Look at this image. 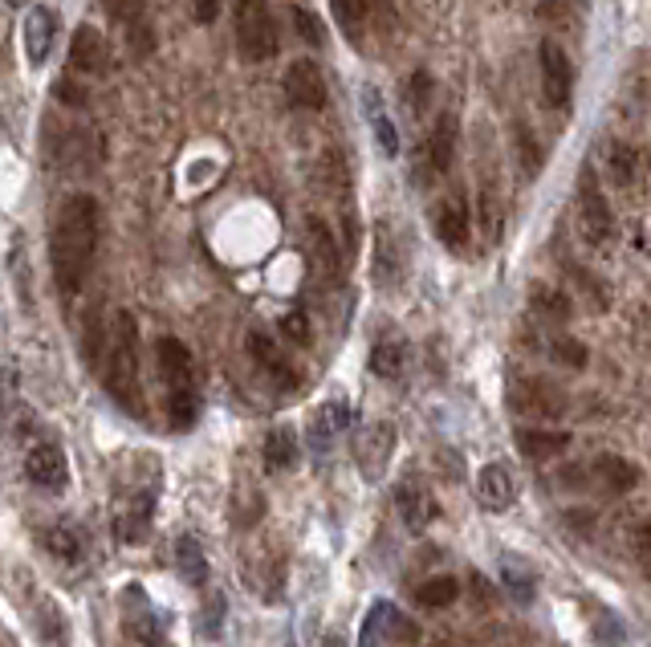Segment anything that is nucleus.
I'll use <instances>...</instances> for the list:
<instances>
[{
  "instance_id": "obj_1",
  "label": "nucleus",
  "mask_w": 651,
  "mask_h": 647,
  "mask_svg": "<svg viewBox=\"0 0 651 647\" xmlns=\"http://www.w3.org/2000/svg\"><path fill=\"white\" fill-rule=\"evenodd\" d=\"M98 233H102V213H98L95 196H70L58 208L53 233H49V265H53V282L61 297H78L82 285L90 282L98 257Z\"/></svg>"
},
{
  "instance_id": "obj_2",
  "label": "nucleus",
  "mask_w": 651,
  "mask_h": 647,
  "mask_svg": "<svg viewBox=\"0 0 651 647\" xmlns=\"http://www.w3.org/2000/svg\"><path fill=\"white\" fill-rule=\"evenodd\" d=\"M102 388L122 412L142 415V383H139V322L130 310H115L107 330V354H102Z\"/></svg>"
},
{
  "instance_id": "obj_3",
  "label": "nucleus",
  "mask_w": 651,
  "mask_h": 647,
  "mask_svg": "<svg viewBox=\"0 0 651 647\" xmlns=\"http://www.w3.org/2000/svg\"><path fill=\"white\" fill-rule=\"evenodd\" d=\"M155 359H159V375H164V412L176 432H188L200 420V395H196V366L191 351L179 339L164 334L155 342Z\"/></svg>"
},
{
  "instance_id": "obj_4",
  "label": "nucleus",
  "mask_w": 651,
  "mask_h": 647,
  "mask_svg": "<svg viewBox=\"0 0 651 647\" xmlns=\"http://www.w3.org/2000/svg\"><path fill=\"white\" fill-rule=\"evenodd\" d=\"M237 49L245 61H269L282 49L269 0H237Z\"/></svg>"
},
{
  "instance_id": "obj_5",
  "label": "nucleus",
  "mask_w": 651,
  "mask_h": 647,
  "mask_svg": "<svg viewBox=\"0 0 651 647\" xmlns=\"http://www.w3.org/2000/svg\"><path fill=\"white\" fill-rule=\"evenodd\" d=\"M122 644L127 647H171L167 644V619L159 615L147 590L130 582L122 590Z\"/></svg>"
},
{
  "instance_id": "obj_6",
  "label": "nucleus",
  "mask_w": 651,
  "mask_h": 647,
  "mask_svg": "<svg viewBox=\"0 0 651 647\" xmlns=\"http://www.w3.org/2000/svg\"><path fill=\"white\" fill-rule=\"evenodd\" d=\"M395 444H400V432L387 424V420H375V424L358 428L355 435V464L363 472V481H383L387 477V464L395 457Z\"/></svg>"
},
{
  "instance_id": "obj_7",
  "label": "nucleus",
  "mask_w": 651,
  "mask_h": 647,
  "mask_svg": "<svg viewBox=\"0 0 651 647\" xmlns=\"http://www.w3.org/2000/svg\"><path fill=\"white\" fill-rule=\"evenodd\" d=\"M420 639V627L391 602H375L371 615L363 619V631H358V647H383V644H415Z\"/></svg>"
},
{
  "instance_id": "obj_8",
  "label": "nucleus",
  "mask_w": 651,
  "mask_h": 647,
  "mask_svg": "<svg viewBox=\"0 0 651 647\" xmlns=\"http://www.w3.org/2000/svg\"><path fill=\"white\" fill-rule=\"evenodd\" d=\"M537 61H542V95H545V107L566 110L570 107V95H574V66H570L566 49L545 37L542 46H537Z\"/></svg>"
},
{
  "instance_id": "obj_9",
  "label": "nucleus",
  "mask_w": 651,
  "mask_h": 647,
  "mask_svg": "<svg viewBox=\"0 0 651 647\" xmlns=\"http://www.w3.org/2000/svg\"><path fill=\"white\" fill-rule=\"evenodd\" d=\"M452 159H456V115H440L436 127H432V135L424 139V147H420V171H415V179L420 184H432V179L448 176Z\"/></svg>"
},
{
  "instance_id": "obj_10",
  "label": "nucleus",
  "mask_w": 651,
  "mask_h": 647,
  "mask_svg": "<svg viewBox=\"0 0 651 647\" xmlns=\"http://www.w3.org/2000/svg\"><path fill=\"white\" fill-rule=\"evenodd\" d=\"M282 90L289 98V107L297 110H322L326 107V78H322L318 61L309 58H297L285 66V78H282Z\"/></svg>"
},
{
  "instance_id": "obj_11",
  "label": "nucleus",
  "mask_w": 651,
  "mask_h": 647,
  "mask_svg": "<svg viewBox=\"0 0 651 647\" xmlns=\"http://www.w3.org/2000/svg\"><path fill=\"white\" fill-rule=\"evenodd\" d=\"M245 346H249L253 363H257L260 371H265V375H269L282 391H294L297 383H302V371H297V363L282 351V342L273 339L269 330H253Z\"/></svg>"
},
{
  "instance_id": "obj_12",
  "label": "nucleus",
  "mask_w": 651,
  "mask_h": 647,
  "mask_svg": "<svg viewBox=\"0 0 651 647\" xmlns=\"http://www.w3.org/2000/svg\"><path fill=\"white\" fill-rule=\"evenodd\" d=\"M151 521H155V489H135L127 493V501L115 513V538L122 546H142L151 538Z\"/></svg>"
},
{
  "instance_id": "obj_13",
  "label": "nucleus",
  "mask_w": 651,
  "mask_h": 647,
  "mask_svg": "<svg viewBox=\"0 0 651 647\" xmlns=\"http://www.w3.org/2000/svg\"><path fill=\"white\" fill-rule=\"evenodd\" d=\"M579 213H582V233L591 245H606L615 236V216H611V204L603 200V192L594 184L591 171H582L579 184Z\"/></svg>"
},
{
  "instance_id": "obj_14",
  "label": "nucleus",
  "mask_w": 651,
  "mask_h": 647,
  "mask_svg": "<svg viewBox=\"0 0 651 647\" xmlns=\"http://www.w3.org/2000/svg\"><path fill=\"white\" fill-rule=\"evenodd\" d=\"M24 477L46 493H61L70 484V460L58 444H33L24 457Z\"/></svg>"
},
{
  "instance_id": "obj_15",
  "label": "nucleus",
  "mask_w": 651,
  "mask_h": 647,
  "mask_svg": "<svg viewBox=\"0 0 651 647\" xmlns=\"http://www.w3.org/2000/svg\"><path fill=\"white\" fill-rule=\"evenodd\" d=\"M53 41H58V12L37 4V9L24 12V58L29 66H46L49 53H53Z\"/></svg>"
},
{
  "instance_id": "obj_16",
  "label": "nucleus",
  "mask_w": 651,
  "mask_h": 647,
  "mask_svg": "<svg viewBox=\"0 0 651 647\" xmlns=\"http://www.w3.org/2000/svg\"><path fill=\"white\" fill-rule=\"evenodd\" d=\"M346 424H351V408H346V400L322 403L318 412L309 415V428H306V440H309V448H314V457H326V452L334 448V440L343 435Z\"/></svg>"
},
{
  "instance_id": "obj_17",
  "label": "nucleus",
  "mask_w": 651,
  "mask_h": 647,
  "mask_svg": "<svg viewBox=\"0 0 651 647\" xmlns=\"http://www.w3.org/2000/svg\"><path fill=\"white\" fill-rule=\"evenodd\" d=\"M70 70L73 73H107L110 70V46L95 24H78L70 41Z\"/></svg>"
},
{
  "instance_id": "obj_18",
  "label": "nucleus",
  "mask_w": 651,
  "mask_h": 647,
  "mask_svg": "<svg viewBox=\"0 0 651 647\" xmlns=\"http://www.w3.org/2000/svg\"><path fill=\"white\" fill-rule=\"evenodd\" d=\"M375 9H379V0H331V12L334 21H338V29H343V37L351 41V46H363V37H367V29L375 24Z\"/></svg>"
},
{
  "instance_id": "obj_19",
  "label": "nucleus",
  "mask_w": 651,
  "mask_h": 647,
  "mask_svg": "<svg viewBox=\"0 0 651 647\" xmlns=\"http://www.w3.org/2000/svg\"><path fill=\"white\" fill-rule=\"evenodd\" d=\"M436 236L452 253L468 245V204H464V196H444L436 204Z\"/></svg>"
},
{
  "instance_id": "obj_20",
  "label": "nucleus",
  "mask_w": 651,
  "mask_h": 647,
  "mask_svg": "<svg viewBox=\"0 0 651 647\" xmlns=\"http://www.w3.org/2000/svg\"><path fill=\"white\" fill-rule=\"evenodd\" d=\"M306 241H309V253H314V265H318L322 273L338 277V273H343V248H338V241H334L331 224L322 220V216H309Z\"/></svg>"
},
{
  "instance_id": "obj_21",
  "label": "nucleus",
  "mask_w": 651,
  "mask_h": 647,
  "mask_svg": "<svg viewBox=\"0 0 651 647\" xmlns=\"http://www.w3.org/2000/svg\"><path fill=\"white\" fill-rule=\"evenodd\" d=\"M521 395H513V408H521V412L530 415H542V420H554V415H562V408H566V400H562V391L550 388L545 379H525V388H517Z\"/></svg>"
},
{
  "instance_id": "obj_22",
  "label": "nucleus",
  "mask_w": 651,
  "mask_h": 647,
  "mask_svg": "<svg viewBox=\"0 0 651 647\" xmlns=\"http://www.w3.org/2000/svg\"><path fill=\"white\" fill-rule=\"evenodd\" d=\"M395 506H400V518H403V526H407V530H424L427 521L440 513L436 497L427 493L424 484H415V481H403V489L395 493Z\"/></svg>"
},
{
  "instance_id": "obj_23",
  "label": "nucleus",
  "mask_w": 651,
  "mask_h": 647,
  "mask_svg": "<svg viewBox=\"0 0 651 647\" xmlns=\"http://www.w3.org/2000/svg\"><path fill=\"white\" fill-rule=\"evenodd\" d=\"M476 493H481V506L493 509V513H505V509L513 506V497H517V489H513V477L501 464H485L481 469V477H476Z\"/></svg>"
},
{
  "instance_id": "obj_24",
  "label": "nucleus",
  "mask_w": 651,
  "mask_h": 647,
  "mask_svg": "<svg viewBox=\"0 0 651 647\" xmlns=\"http://www.w3.org/2000/svg\"><path fill=\"white\" fill-rule=\"evenodd\" d=\"M363 110H367V122H371V130H375V143H379V151L387 155V159H395V155H400V130H395L391 115L383 110L379 90H375V86H367V90H363Z\"/></svg>"
},
{
  "instance_id": "obj_25",
  "label": "nucleus",
  "mask_w": 651,
  "mask_h": 647,
  "mask_svg": "<svg viewBox=\"0 0 651 647\" xmlns=\"http://www.w3.org/2000/svg\"><path fill=\"white\" fill-rule=\"evenodd\" d=\"M110 12V21L122 24V33L130 37V46H135V37H142V46L151 49V24H147V4L142 0H102Z\"/></svg>"
},
{
  "instance_id": "obj_26",
  "label": "nucleus",
  "mask_w": 651,
  "mask_h": 647,
  "mask_svg": "<svg viewBox=\"0 0 651 647\" xmlns=\"http://www.w3.org/2000/svg\"><path fill=\"white\" fill-rule=\"evenodd\" d=\"M517 448L530 460H554L570 448V432H542V428H521Z\"/></svg>"
},
{
  "instance_id": "obj_27",
  "label": "nucleus",
  "mask_w": 651,
  "mask_h": 647,
  "mask_svg": "<svg viewBox=\"0 0 651 647\" xmlns=\"http://www.w3.org/2000/svg\"><path fill=\"white\" fill-rule=\"evenodd\" d=\"M176 570L188 587H204L208 582V562H204V546L191 533L176 541Z\"/></svg>"
},
{
  "instance_id": "obj_28",
  "label": "nucleus",
  "mask_w": 651,
  "mask_h": 647,
  "mask_svg": "<svg viewBox=\"0 0 651 647\" xmlns=\"http://www.w3.org/2000/svg\"><path fill=\"white\" fill-rule=\"evenodd\" d=\"M297 464V435L289 428H273L265 435V469L273 472H285Z\"/></svg>"
},
{
  "instance_id": "obj_29",
  "label": "nucleus",
  "mask_w": 651,
  "mask_h": 647,
  "mask_svg": "<svg viewBox=\"0 0 651 647\" xmlns=\"http://www.w3.org/2000/svg\"><path fill=\"white\" fill-rule=\"evenodd\" d=\"M533 314L537 318H545L550 326H558V322H570V314H574V306H570V297L562 294V290H554V285H533Z\"/></svg>"
},
{
  "instance_id": "obj_30",
  "label": "nucleus",
  "mask_w": 651,
  "mask_h": 647,
  "mask_svg": "<svg viewBox=\"0 0 651 647\" xmlns=\"http://www.w3.org/2000/svg\"><path fill=\"white\" fill-rule=\"evenodd\" d=\"M594 472H599V481H603L611 493H628L631 484L640 481V469H635V464H628L623 457H599Z\"/></svg>"
},
{
  "instance_id": "obj_31",
  "label": "nucleus",
  "mask_w": 651,
  "mask_h": 647,
  "mask_svg": "<svg viewBox=\"0 0 651 647\" xmlns=\"http://www.w3.org/2000/svg\"><path fill=\"white\" fill-rule=\"evenodd\" d=\"M415 599L424 602L427 611H440V607H452V602L461 599V582L452 575H440V578H427L424 587L415 590Z\"/></svg>"
},
{
  "instance_id": "obj_32",
  "label": "nucleus",
  "mask_w": 651,
  "mask_h": 647,
  "mask_svg": "<svg viewBox=\"0 0 651 647\" xmlns=\"http://www.w3.org/2000/svg\"><path fill=\"white\" fill-rule=\"evenodd\" d=\"M403 363H407L403 342H379V346L371 351V371H375L379 379H400L403 375Z\"/></svg>"
},
{
  "instance_id": "obj_33",
  "label": "nucleus",
  "mask_w": 651,
  "mask_h": 647,
  "mask_svg": "<svg viewBox=\"0 0 651 647\" xmlns=\"http://www.w3.org/2000/svg\"><path fill=\"white\" fill-rule=\"evenodd\" d=\"M49 550L58 553V558H66V562H73V558H82V533L73 530L70 521H58L53 530H49Z\"/></svg>"
},
{
  "instance_id": "obj_34",
  "label": "nucleus",
  "mask_w": 651,
  "mask_h": 647,
  "mask_svg": "<svg viewBox=\"0 0 651 647\" xmlns=\"http://www.w3.org/2000/svg\"><path fill=\"white\" fill-rule=\"evenodd\" d=\"M501 578H505V587H510L517 599H525V602L533 599V575H530V570H521L513 553H505V558H501Z\"/></svg>"
},
{
  "instance_id": "obj_35",
  "label": "nucleus",
  "mask_w": 651,
  "mask_h": 647,
  "mask_svg": "<svg viewBox=\"0 0 651 647\" xmlns=\"http://www.w3.org/2000/svg\"><path fill=\"white\" fill-rule=\"evenodd\" d=\"M611 176H615V184L635 179V147L631 143H611Z\"/></svg>"
},
{
  "instance_id": "obj_36",
  "label": "nucleus",
  "mask_w": 651,
  "mask_h": 647,
  "mask_svg": "<svg viewBox=\"0 0 651 647\" xmlns=\"http://www.w3.org/2000/svg\"><path fill=\"white\" fill-rule=\"evenodd\" d=\"M289 21L297 24V33H302V41H306V46L318 49L322 41H326V33H322V21L309 9H289Z\"/></svg>"
},
{
  "instance_id": "obj_37",
  "label": "nucleus",
  "mask_w": 651,
  "mask_h": 647,
  "mask_svg": "<svg viewBox=\"0 0 651 647\" xmlns=\"http://www.w3.org/2000/svg\"><path fill=\"white\" fill-rule=\"evenodd\" d=\"M550 351H554L558 363H566V366H582V363H586V346H582V342H574V339H566V334H558Z\"/></svg>"
},
{
  "instance_id": "obj_38",
  "label": "nucleus",
  "mask_w": 651,
  "mask_h": 647,
  "mask_svg": "<svg viewBox=\"0 0 651 647\" xmlns=\"http://www.w3.org/2000/svg\"><path fill=\"white\" fill-rule=\"evenodd\" d=\"M282 334H285V342L306 346V342H309V318H306V314H285V318H282Z\"/></svg>"
},
{
  "instance_id": "obj_39",
  "label": "nucleus",
  "mask_w": 651,
  "mask_h": 647,
  "mask_svg": "<svg viewBox=\"0 0 651 647\" xmlns=\"http://www.w3.org/2000/svg\"><path fill=\"white\" fill-rule=\"evenodd\" d=\"M517 151H521V167H525V176H537V171H542V151L533 147L530 130L517 135Z\"/></svg>"
},
{
  "instance_id": "obj_40",
  "label": "nucleus",
  "mask_w": 651,
  "mask_h": 647,
  "mask_svg": "<svg viewBox=\"0 0 651 647\" xmlns=\"http://www.w3.org/2000/svg\"><path fill=\"white\" fill-rule=\"evenodd\" d=\"M53 95H58L61 107H86V90L78 82H70V78H61V82L53 86Z\"/></svg>"
},
{
  "instance_id": "obj_41",
  "label": "nucleus",
  "mask_w": 651,
  "mask_h": 647,
  "mask_svg": "<svg viewBox=\"0 0 651 647\" xmlns=\"http://www.w3.org/2000/svg\"><path fill=\"white\" fill-rule=\"evenodd\" d=\"M427 98H432V78H427V70H415L412 73V107L424 110Z\"/></svg>"
},
{
  "instance_id": "obj_42",
  "label": "nucleus",
  "mask_w": 651,
  "mask_h": 647,
  "mask_svg": "<svg viewBox=\"0 0 651 647\" xmlns=\"http://www.w3.org/2000/svg\"><path fill=\"white\" fill-rule=\"evenodd\" d=\"M220 4H225V0H191V9H196V21H200V24H213L216 17H220Z\"/></svg>"
},
{
  "instance_id": "obj_43",
  "label": "nucleus",
  "mask_w": 651,
  "mask_h": 647,
  "mask_svg": "<svg viewBox=\"0 0 651 647\" xmlns=\"http://www.w3.org/2000/svg\"><path fill=\"white\" fill-rule=\"evenodd\" d=\"M9 403H12V371H4V366H0V424H4Z\"/></svg>"
},
{
  "instance_id": "obj_44",
  "label": "nucleus",
  "mask_w": 651,
  "mask_h": 647,
  "mask_svg": "<svg viewBox=\"0 0 651 647\" xmlns=\"http://www.w3.org/2000/svg\"><path fill=\"white\" fill-rule=\"evenodd\" d=\"M648 553H651V546H648V526L640 521V530H635V558H640V566H648Z\"/></svg>"
},
{
  "instance_id": "obj_45",
  "label": "nucleus",
  "mask_w": 651,
  "mask_h": 647,
  "mask_svg": "<svg viewBox=\"0 0 651 647\" xmlns=\"http://www.w3.org/2000/svg\"><path fill=\"white\" fill-rule=\"evenodd\" d=\"M322 647H346V639H343V636H338V631H331V636L322 639Z\"/></svg>"
},
{
  "instance_id": "obj_46",
  "label": "nucleus",
  "mask_w": 651,
  "mask_h": 647,
  "mask_svg": "<svg viewBox=\"0 0 651 647\" xmlns=\"http://www.w3.org/2000/svg\"><path fill=\"white\" fill-rule=\"evenodd\" d=\"M4 4H29V0H4Z\"/></svg>"
}]
</instances>
